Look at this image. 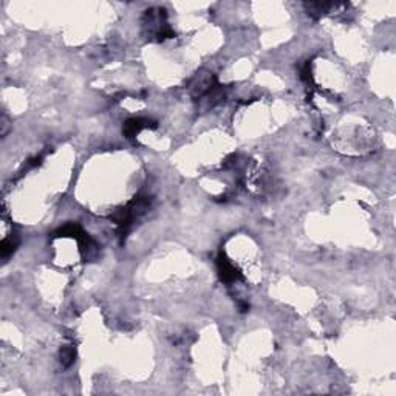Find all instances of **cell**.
Wrapping results in <instances>:
<instances>
[{"label":"cell","instance_id":"cell-1","mask_svg":"<svg viewBox=\"0 0 396 396\" xmlns=\"http://www.w3.org/2000/svg\"><path fill=\"white\" fill-rule=\"evenodd\" d=\"M217 271H218V275H220V279L226 283H232V282H237L241 279V273L240 269L235 266L229 258L226 257V254L223 251L218 252V257H217Z\"/></svg>","mask_w":396,"mask_h":396},{"label":"cell","instance_id":"cell-2","mask_svg":"<svg viewBox=\"0 0 396 396\" xmlns=\"http://www.w3.org/2000/svg\"><path fill=\"white\" fill-rule=\"evenodd\" d=\"M144 129H156V122L149 118H130L122 125V133L125 138H135Z\"/></svg>","mask_w":396,"mask_h":396},{"label":"cell","instance_id":"cell-3","mask_svg":"<svg viewBox=\"0 0 396 396\" xmlns=\"http://www.w3.org/2000/svg\"><path fill=\"white\" fill-rule=\"evenodd\" d=\"M59 358H61V364L64 367H70L76 361V350L71 345H64L59 351Z\"/></svg>","mask_w":396,"mask_h":396},{"label":"cell","instance_id":"cell-4","mask_svg":"<svg viewBox=\"0 0 396 396\" xmlns=\"http://www.w3.org/2000/svg\"><path fill=\"white\" fill-rule=\"evenodd\" d=\"M19 245V240L17 237H8L2 241V245H0V254H2V257H10L13 252L16 251V248H17Z\"/></svg>","mask_w":396,"mask_h":396},{"label":"cell","instance_id":"cell-5","mask_svg":"<svg viewBox=\"0 0 396 396\" xmlns=\"http://www.w3.org/2000/svg\"><path fill=\"white\" fill-rule=\"evenodd\" d=\"M300 78H302L303 82H307V84L313 82V74H311V62H307L300 69Z\"/></svg>","mask_w":396,"mask_h":396}]
</instances>
